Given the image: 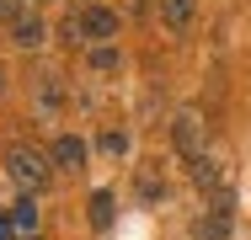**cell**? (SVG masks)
<instances>
[{
  "mask_svg": "<svg viewBox=\"0 0 251 240\" xmlns=\"http://www.w3.org/2000/svg\"><path fill=\"white\" fill-rule=\"evenodd\" d=\"M193 182H198V187H219V166H214L208 155H203V160H193Z\"/></svg>",
  "mask_w": 251,
  "mask_h": 240,
  "instance_id": "10",
  "label": "cell"
},
{
  "mask_svg": "<svg viewBox=\"0 0 251 240\" xmlns=\"http://www.w3.org/2000/svg\"><path fill=\"white\" fill-rule=\"evenodd\" d=\"M101 149H107V155H123V149H128V134H123V128H107V134H101Z\"/></svg>",
  "mask_w": 251,
  "mask_h": 240,
  "instance_id": "11",
  "label": "cell"
},
{
  "mask_svg": "<svg viewBox=\"0 0 251 240\" xmlns=\"http://www.w3.org/2000/svg\"><path fill=\"white\" fill-rule=\"evenodd\" d=\"M64 38H70V43H86V32H80V16H64Z\"/></svg>",
  "mask_w": 251,
  "mask_h": 240,
  "instance_id": "14",
  "label": "cell"
},
{
  "mask_svg": "<svg viewBox=\"0 0 251 240\" xmlns=\"http://www.w3.org/2000/svg\"><path fill=\"white\" fill-rule=\"evenodd\" d=\"M225 235H230V192L219 187L214 208H208L198 224H193V240H225Z\"/></svg>",
  "mask_w": 251,
  "mask_h": 240,
  "instance_id": "3",
  "label": "cell"
},
{
  "mask_svg": "<svg viewBox=\"0 0 251 240\" xmlns=\"http://www.w3.org/2000/svg\"><path fill=\"white\" fill-rule=\"evenodd\" d=\"M49 160H53L49 149H38V144H27V139H16L11 149H5V176H11L22 192H32V197H38V192H43V182H49V171H53Z\"/></svg>",
  "mask_w": 251,
  "mask_h": 240,
  "instance_id": "1",
  "label": "cell"
},
{
  "mask_svg": "<svg viewBox=\"0 0 251 240\" xmlns=\"http://www.w3.org/2000/svg\"><path fill=\"white\" fill-rule=\"evenodd\" d=\"M32 240H38V235H32Z\"/></svg>",
  "mask_w": 251,
  "mask_h": 240,
  "instance_id": "16",
  "label": "cell"
},
{
  "mask_svg": "<svg viewBox=\"0 0 251 240\" xmlns=\"http://www.w3.org/2000/svg\"><path fill=\"white\" fill-rule=\"evenodd\" d=\"M193 5H198V0H160V16H166V27H171V32H182V27L193 22Z\"/></svg>",
  "mask_w": 251,
  "mask_h": 240,
  "instance_id": "8",
  "label": "cell"
},
{
  "mask_svg": "<svg viewBox=\"0 0 251 240\" xmlns=\"http://www.w3.org/2000/svg\"><path fill=\"white\" fill-rule=\"evenodd\" d=\"M16 235V224H11V208H0V240H11Z\"/></svg>",
  "mask_w": 251,
  "mask_h": 240,
  "instance_id": "15",
  "label": "cell"
},
{
  "mask_svg": "<svg viewBox=\"0 0 251 240\" xmlns=\"http://www.w3.org/2000/svg\"><path fill=\"white\" fill-rule=\"evenodd\" d=\"M171 139H176V149H182L187 160H203L208 128H203V118H198V112H176V123H171Z\"/></svg>",
  "mask_w": 251,
  "mask_h": 240,
  "instance_id": "2",
  "label": "cell"
},
{
  "mask_svg": "<svg viewBox=\"0 0 251 240\" xmlns=\"http://www.w3.org/2000/svg\"><path fill=\"white\" fill-rule=\"evenodd\" d=\"M43 38H49V27H43V16H38V11L27 5V11H22L16 22H11V43H16V48H38Z\"/></svg>",
  "mask_w": 251,
  "mask_h": 240,
  "instance_id": "5",
  "label": "cell"
},
{
  "mask_svg": "<svg viewBox=\"0 0 251 240\" xmlns=\"http://www.w3.org/2000/svg\"><path fill=\"white\" fill-rule=\"evenodd\" d=\"M80 32H86V43H101L107 38H118V11H107V5H86L80 11Z\"/></svg>",
  "mask_w": 251,
  "mask_h": 240,
  "instance_id": "4",
  "label": "cell"
},
{
  "mask_svg": "<svg viewBox=\"0 0 251 240\" xmlns=\"http://www.w3.org/2000/svg\"><path fill=\"white\" fill-rule=\"evenodd\" d=\"M112 208H118V197H112L107 187L91 192V224H97V230H107V224H112Z\"/></svg>",
  "mask_w": 251,
  "mask_h": 240,
  "instance_id": "9",
  "label": "cell"
},
{
  "mask_svg": "<svg viewBox=\"0 0 251 240\" xmlns=\"http://www.w3.org/2000/svg\"><path fill=\"white\" fill-rule=\"evenodd\" d=\"M49 155H53V166H59V171H80V166H86V144L75 139V134H59Z\"/></svg>",
  "mask_w": 251,
  "mask_h": 240,
  "instance_id": "6",
  "label": "cell"
},
{
  "mask_svg": "<svg viewBox=\"0 0 251 240\" xmlns=\"http://www.w3.org/2000/svg\"><path fill=\"white\" fill-rule=\"evenodd\" d=\"M22 11H27V0H0V22H16Z\"/></svg>",
  "mask_w": 251,
  "mask_h": 240,
  "instance_id": "12",
  "label": "cell"
},
{
  "mask_svg": "<svg viewBox=\"0 0 251 240\" xmlns=\"http://www.w3.org/2000/svg\"><path fill=\"white\" fill-rule=\"evenodd\" d=\"M11 224H16V235H22V240L38 235V197H32V192H22V197L11 203Z\"/></svg>",
  "mask_w": 251,
  "mask_h": 240,
  "instance_id": "7",
  "label": "cell"
},
{
  "mask_svg": "<svg viewBox=\"0 0 251 240\" xmlns=\"http://www.w3.org/2000/svg\"><path fill=\"white\" fill-rule=\"evenodd\" d=\"M91 64H97V70H112V64H118V48H97Z\"/></svg>",
  "mask_w": 251,
  "mask_h": 240,
  "instance_id": "13",
  "label": "cell"
}]
</instances>
